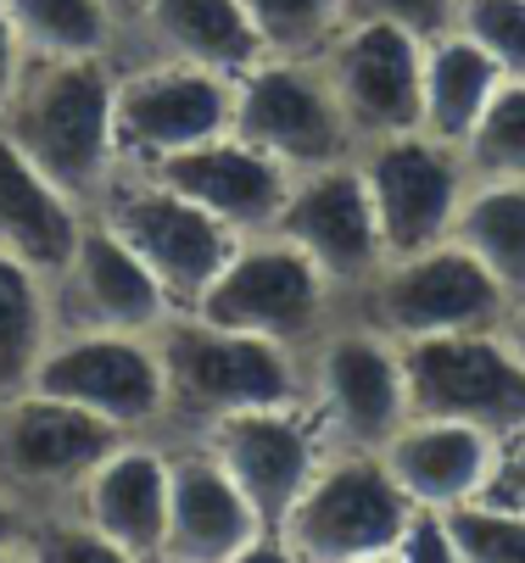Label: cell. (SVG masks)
<instances>
[{"label": "cell", "instance_id": "obj_1", "mask_svg": "<svg viewBox=\"0 0 525 563\" xmlns=\"http://www.w3.org/2000/svg\"><path fill=\"white\" fill-rule=\"evenodd\" d=\"M112 96L118 56H29L0 129L56 190L96 207L118 174Z\"/></svg>", "mask_w": 525, "mask_h": 563}, {"label": "cell", "instance_id": "obj_2", "mask_svg": "<svg viewBox=\"0 0 525 563\" xmlns=\"http://www.w3.org/2000/svg\"><path fill=\"white\" fill-rule=\"evenodd\" d=\"M163 385H168V435H196L201 424L269 408V401H308L303 352L252 330H230L179 307L157 330Z\"/></svg>", "mask_w": 525, "mask_h": 563}, {"label": "cell", "instance_id": "obj_3", "mask_svg": "<svg viewBox=\"0 0 525 563\" xmlns=\"http://www.w3.org/2000/svg\"><path fill=\"white\" fill-rule=\"evenodd\" d=\"M408 514L414 503L381 452L330 446L274 536L291 563H392Z\"/></svg>", "mask_w": 525, "mask_h": 563}, {"label": "cell", "instance_id": "obj_4", "mask_svg": "<svg viewBox=\"0 0 525 563\" xmlns=\"http://www.w3.org/2000/svg\"><path fill=\"white\" fill-rule=\"evenodd\" d=\"M303 374H308V408L330 435V446L381 452L414 419L403 341L374 330L352 307H341L303 346Z\"/></svg>", "mask_w": 525, "mask_h": 563}, {"label": "cell", "instance_id": "obj_5", "mask_svg": "<svg viewBox=\"0 0 525 563\" xmlns=\"http://www.w3.org/2000/svg\"><path fill=\"white\" fill-rule=\"evenodd\" d=\"M341 307L347 301L319 274V263L303 246H291L285 234L263 229V234H241L236 240L230 263L218 268V279L196 296L190 312L303 352Z\"/></svg>", "mask_w": 525, "mask_h": 563}, {"label": "cell", "instance_id": "obj_6", "mask_svg": "<svg viewBox=\"0 0 525 563\" xmlns=\"http://www.w3.org/2000/svg\"><path fill=\"white\" fill-rule=\"evenodd\" d=\"M347 307L392 341H430L453 330H497L514 301L459 240H436L425 252L386 257Z\"/></svg>", "mask_w": 525, "mask_h": 563}, {"label": "cell", "instance_id": "obj_7", "mask_svg": "<svg viewBox=\"0 0 525 563\" xmlns=\"http://www.w3.org/2000/svg\"><path fill=\"white\" fill-rule=\"evenodd\" d=\"M129 430L107 424L101 413L62 401L51 390H7L0 396V492L23 514L73 508L85 474L123 441Z\"/></svg>", "mask_w": 525, "mask_h": 563}, {"label": "cell", "instance_id": "obj_8", "mask_svg": "<svg viewBox=\"0 0 525 563\" xmlns=\"http://www.w3.org/2000/svg\"><path fill=\"white\" fill-rule=\"evenodd\" d=\"M236 78L168 62V56H118L112 134L118 168H157L168 156L230 129Z\"/></svg>", "mask_w": 525, "mask_h": 563}, {"label": "cell", "instance_id": "obj_9", "mask_svg": "<svg viewBox=\"0 0 525 563\" xmlns=\"http://www.w3.org/2000/svg\"><path fill=\"white\" fill-rule=\"evenodd\" d=\"M90 212H101L129 240L134 257L163 279L174 307H196V296L218 279V268L230 263L241 240L236 229H223L212 212H201L152 168H118Z\"/></svg>", "mask_w": 525, "mask_h": 563}, {"label": "cell", "instance_id": "obj_10", "mask_svg": "<svg viewBox=\"0 0 525 563\" xmlns=\"http://www.w3.org/2000/svg\"><path fill=\"white\" fill-rule=\"evenodd\" d=\"M34 390L101 413L129 435H168V385L157 335L129 330H56L34 363Z\"/></svg>", "mask_w": 525, "mask_h": 563}, {"label": "cell", "instance_id": "obj_11", "mask_svg": "<svg viewBox=\"0 0 525 563\" xmlns=\"http://www.w3.org/2000/svg\"><path fill=\"white\" fill-rule=\"evenodd\" d=\"M230 129L269 151L280 168L308 174L358 156V140L330 96L319 56H263L236 78Z\"/></svg>", "mask_w": 525, "mask_h": 563}, {"label": "cell", "instance_id": "obj_12", "mask_svg": "<svg viewBox=\"0 0 525 563\" xmlns=\"http://www.w3.org/2000/svg\"><path fill=\"white\" fill-rule=\"evenodd\" d=\"M408 408L425 419H459L486 435L525 430V363L497 330H453L430 341H403Z\"/></svg>", "mask_w": 525, "mask_h": 563}, {"label": "cell", "instance_id": "obj_13", "mask_svg": "<svg viewBox=\"0 0 525 563\" xmlns=\"http://www.w3.org/2000/svg\"><path fill=\"white\" fill-rule=\"evenodd\" d=\"M358 174H363L374 223H381L386 257L425 252L436 240H447L453 218H459V201L470 190L464 151L425 129L358 145Z\"/></svg>", "mask_w": 525, "mask_h": 563}, {"label": "cell", "instance_id": "obj_14", "mask_svg": "<svg viewBox=\"0 0 525 563\" xmlns=\"http://www.w3.org/2000/svg\"><path fill=\"white\" fill-rule=\"evenodd\" d=\"M196 441L223 463V474L241 486L263 530H280L291 503L308 492L314 468L330 452V435L319 430L308 401H269V408H241L196 430Z\"/></svg>", "mask_w": 525, "mask_h": 563}, {"label": "cell", "instance_id": "obj_15", "mask_svg": "<svg viewBox=\"0 0 525 563\" xmlns=\"http://www.w3.org/2000/svg\"><path fill=\"white\" fill-rule=\"evenodd\" d=\"M51 307L56 330H129V335H157L179 312L163 279L134 257V246L101 212H85V229L73 240L67 263L51 274Z\"/></svg>", "mask_w": 525, "mask_h": 563}, {"label": "cell", "instance_id": "obj_16", "mask_svg": "<svg viewBox=\"0 0 525 563\" xmlns=\"http://www.w3.org/2000/svg\"><path fill=\"white\" fill-rule=\"evenodd\" d=\"M274 234H285L291 246H303L319 263V274L336 285L341 301H352L386 263V240H381V223H374L358 156L330 163V168L291 174Z\"/></svg>", "mask_w": 525, "mask_h": 563}, {"label": "cell", "instance_id": "obj_17", "mask_svg": "<svg viewBox=\"0 0 525 563\" xmlns=\"http://www.w3.org/2000/svg\"><path fill=\"white\" fill-rule=\"evenodd\" d=\"M330 96L358 145L419 129V73L425 40L392 23H341V34L319 51Z\"/></svg>", "mask_w": 525, "mask_h": 563}, {"label": "cell", "instance_id": "obj_18", "mask_svg": "<svg viewBox=\"0 0 525 563\" xmlns=\"http://www.w3.org/2000/svg\"><path fill=\"white\" fill-rule=\"evenodd\" d=\"M263 519L196 435H168V536L163 563H247Z\"/></svg>", "mask_w": 525, "mask_h": 563}, {"label": "cell", "instance_id": "obj_19", "mask_svg": "<svg viewBox=\"0 0 525 563\" xmlns=\"http://www.w3.org/2000/svg\"><path fill=\"white\" fill-rule=\"evenodd\" d=\"M79 508L123 563H163V536H168V435H123L90 474Z\"/></svg>", "mask_w": 525, "mask_h": 563}, {"label": "cell", "instance_id": "obj_20", "mask_svg": "<svg viewBox=\"0 0 525 563\" xmlns=\"http://www.w3.org/2000/svg\"><path fill=\"white\" fill-rule=\"evenodd\" d=\"M152 174L168 179L179 196H190L201 212H212L236 234L274 229V218L285 207V190H291V168H280L269 151H258L236 129H223V134L168 156V163H157Z\"/></svg>", "mask_w": 525, "mask_h": 563}, {"label": "cell", "instance_id": "obj_21", "mask_svg": "<svg viewBox=\"0 0 525 563\" xmlns=\"http://www.w3.org/2000/svg\"><path fill=\"white\" fill-rule=\"evenodd\" d=\"M123 56H168L241 78L269 51L247 18V0H145L123 34Z\"/></svg>", "mask_w": 525, "mask_h": 563}, {"label": "cell", "instance_id": "obj_22", "mask_svg": "<svg viewBox=\"0 0 525 563\" xmlns=\"http://www.w3.org/2000/svg\"><path fill=\"white\" fill-rule=\"evenodd\" d=\"M497 435L459 424V419H425L414 413L386 446V468L419 508H459L470 497H486L492 468H497Z\"/></svg>", "mask_w": 525, "mask_h": 563}, {"label": "cell", "instance_id": "obj_23", "mask_svg": "<svg viewBox=\"0 0 525 563\" xmlns=\"http://www.w3.org/2000/svg\"><path fill=\"white\" fill-rule=\"evenodd\" d=\"M85 212L90 207H79L67 190H56L7 140V129H0V246L18 252L23 263H34L51 279L67 263L73 240H79Z\"/></svg>", "mask_w": 525, "mask_h": 563}, {"label": "cell", "instance_id": "obj_24", "mask_svg": "<svg viewBox=\"0 0 525 563\" xmlns=\"http://www.w3.org/2000/svg\"><path fill=\"white\" fill-rule=\"evenodd\" d=\"M503 73L497 62L453 23L447 34L425 40V73H419V129L447 140V145H464L470 129L481 123L486 101L497 96Z\"/></svg>", "mask_w": 525, "mask_h": 563}, {"label": "cell", "instance_id": "obj_25", "mask_svg": "<svg viewBox=\"0 0 525 563\" xmlns=\"http://www.w3.org/2000/svg\"><path fill=\"white\" fill-rule=\"evenodd\" d=\"M447 240H459L508 290V301H519L525 296V179H470Z\"/></svg>", "mask_w": 525, "mask_h": 563}, {"label": "cell", "instance_id": "obj_26", "mask_svg": "<svg viewBox=\"0 0 525 563\" xmlns=\"http://www.w3.org/2000/svg\"><path fill=\"white\" fill-rule=\"evenodd\" d=\"M51 335H56L51 279L0 246V396L34 379V363L51 346Z\"/></svg>", "mask_w": 525, "mask_h": 563}, {"label": "cell", "instance_id": "obj_27", "mask_svg": "<svg viewBox=\"0 0 525 563\" xmlns=\"http://www.w3.org/2000/svg\"><path fill=\"white\" fill-rule=\"evenodd\" d=\"M29 56H123V18L107 0H0Z\"/></svg>", "mask_w": 525, "mask_h": 563}, {"label": "cell", "instance_id": "obj_28", "mask_svg": "<svg viewBox=\"0 0 525 563\" xmlns=\"http://www.w3.org/2000/svg\"><path fill=\"white\" fill-rule=\"evenodd\" d=\"M459 151L470 163V179H525V85L519 78H503Z\"/></svg>", "mask_w": 525, "mask_h": 563}, {"label": "cell", "instance_id": "obj_29", "mask_svg": "<svg viewBox=\"0 0 525 563\" xmlns=\"http://www.w3.org/2000/svg\"><path fill=\"white\" fill-rule=\"evenodd\" d=\"M247 18L269 56H319L347 23V0H247Z\"/></svg>", "mask_w": 525, "mask_h": 563}, {"label": "cell", "instance_id": "obj_30", "mask_svg": "<svg viewBox=\"0 0 525 563\" xmlns=\"http://www.w3.org/2000/svg\"><path fill=\"white\" fill-rule=\"evenodd\" d=\"M441 514L447 530H453L459 563H525V508L497 497H470Z\"/></svg>", "mask_w": 525, "mask_h": 563}, {"label": "cell", "instance_id": "obj_31", "mask_svg": "<svg viewBox=\"0 0 525 563\" xmlns=\"http://www.w3.org/2000/svg\"><path fill=\"white\" fill-rule=\"evenodd\" d=\"M12 563H123V558L79 508H45L29 514Z\"/></svg>", "mask_w": 525, "mask_h": 563}, {"label": "cell", "instance_id": "obj_32", "mask_svg": "<svg viewBox=\"0 0 525 563\" xmlns=\"http://www.w3.org/2000/svg\"><path fill=\"white\" fill-rule=\"evenodd\" d=\"M459 29L497 62L503 78L525 85V0H459Z\"/></svg>", "mask_w": 525, "mask_h": 563}, {"label": "cell", "instance_id": "obj_33", "mask_svg": "<svg viewBox=\"0 0 525 563\" xmlns=\"http://www.w3.org/2000/svg\"><path fill=\"white\" fill-rule=\"evenodd\" d=\"M347 23H392L414 40H436L459 23V0H347Z\"/></svg>", "mask_w": 525, "mask_h": 563}, {"label": "cell", "instance_id": "obj_34", "mask_svg": "<svg viewBox=\"0 0 525 563\" xmlns=\"http://www.w3.org/2000/svg\"><path fill=\"white\" fill-rule=\"evenodd\" d=\"M392 563H459L453 530H447V514L414 503V514H408V525H403V536H397Z\"/></svg>", "mask_w": 525, "mask_h": 563}, {"label": "cell", "instance_id": "obj_35", "mask_svg": "<svg viewBox=\"0 0 525 563\" xmlns=\"http://www.w3.org/2000/svg\"><path fill=\"white\" fill-rule=\"evenodd\" d=\"M486 497L525 508V430L503 435V446H497V468H492V486H486Z\"/></svg>", "mask_w": 525, "mask_h": 563}, {"label": "cell", "instance_id": "obj_36", "mask_svg": "<svg viewBox=\"0 0 525 563\" xmlns=\"http://www.w3.org/2000/svg\"><path fill=\"white\" fill-rule=\"evenodd\" d=\"M23 62H29V51H23V40H18V29H12L7 7H0V112H7V101H12V90H18Z\"/></svg>", "mask_w": 525, "mask_h": 563}, {"label": "cell", "instance_id": "obj_37", "mask_svg": "<svg viewBox=\"0 0 525 563\" xmlns=\"http://www.w3.org/2000/svg\"><path fill=\"white\" fill-rule=\"evenodd\" d=\"M23 525H29V514L0 492V563H12V552H18V541H23Z\"/></svg>", "mask_w": 525, "mask_h": 563}, {"label": "cell", "instance_id": "obj_38", "mask_svg": "<svg viewBox=\"0 0 525 563\" xmlns=\"http://www.w3.org/2000/svg\"><path fill=\"white\" fill-rule=\"evenodd\" d=\"M503 335H508V346L519 352V363H525V296L508 307V318H503Z\"/></svg>", "mask_w": 525, "mask_h": 563}, {"label": "cell", "instance_id": "obj_39", "mask_svg": "<svg viewBox=\"0 0 525 563\" xmlns=\"http://www.w3.org/2000/svg\"><path fill=\"white\" fill-rule=\"evenodd\" d=\"M107 7H112V12L123 18V29H129V23H134V12L145 7V0H107Z\"/></svg>", "mask_w": 525, "mask_h": 563}]
</instances>
